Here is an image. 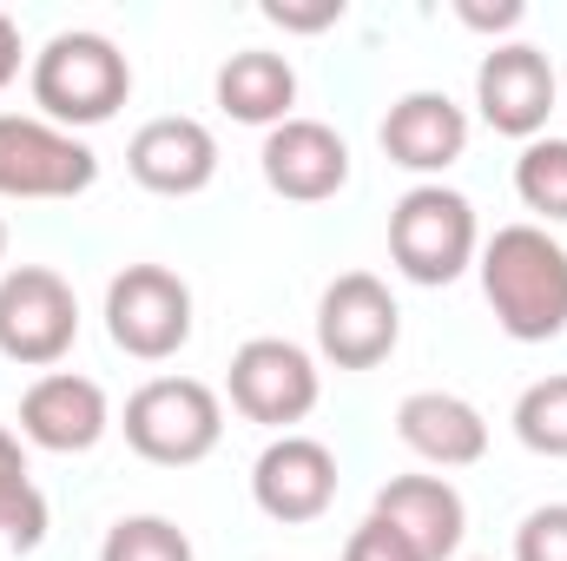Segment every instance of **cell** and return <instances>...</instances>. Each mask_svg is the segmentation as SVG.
Returning a JSON list of instances; mask_svg holds the SVG:
<instances>
[{"label": "cell", "mask_w": 567, "mask_h": 561, "mask_svg": "<svg viewBox=\"0 0 567 561\" xmlns=\"http://www.w3.org/2000/svg\"><path fill=\"white\" fill-rule=\"evenodd\" d=\"M482 297L515 344H548L567 330V245L548 225H502L482 258Z\"/></svg>", "instance_id": "6da1fadb"}, {"label": "cell", "mask_w": 567, "mask_h": 561, "mask_svg": "<svg viewBox=\"0 0 567 561\" xmlns=\"http://www.w3.org/2000/svg\"><path fill=\"white\" fill-rule=\"evenodd\" d=\"M33 106L40 120L80 133V126H106L126 100H133V60L106 40V33H86V27H66L53 33L40 53H33Z\"/></svg>", "instance_id": "7a4b0ae2"}, {"label": "cell", "mask_w": 567, "mask_h": 561, "mask_svg": "<svg viewBox=\"0 0 567 561\" xmlns=\"http://www.w3.org/2000/svg\"><path fill=\"white\" fill-rule=\"evenodd\" d=\"M482 258L475 205L449 185H410L390 212V265L410 284H455Z\"/></svg>", "instance_id": "3957f363"}, {"label": "cell", "mask_w": 567, "mask_h": 561, "mask_svg": "<svg viewBox=\"0 0 567 561\" xmlns=\"http://www.w3.org/2000/svg\"><path fill=\"white\" fill-rule=\"evenodd\" d=\"M126 442L158 469H192L218 449L225 436V404L198 377H152L126 397Z\"/></svg>", "instance_id": "277c9868"}, {"label": "cell", "mask_w": 567, "mask_h": 561, "mask_svg": "<svg viewBox=\"0 0 567 561\" xmlns=\"http://www.w3.org/2000/svg\"><path fill=\"white\" fill-rule=\"evenodd\" d=\"M100 178V152L40 120V113H0V198H80Z\"/></svg>", "instance_id": "5b68a950"}, {"label": "cell", "mask_w": 567, "mask_h": 561, "mask_svg": "<svg viewBox=\"0 0 567 561\" xmlns=\"http://www.w3.org/2000/svg\"><path fill=\"white\" fill-rule=\"evenodd\" d=\"M106 337L140 364L178 357L192 344V284L165 265H126L106 284Z\"/></svg>", "instance_id": "8992f818"}, {"label": "cell", "mask_w": 567, "mask_h": 561, "mask_svg": "<svg viewBox=\"0 0 567 561\" xmlns=\"http://www.w3.org/2000/svg\"><path fill=\"white\" fill-rule=\"evenodd\" d=\"M80 337V297L47 265H13L0 278V357L27 370H53Z\"/></svg>", "instance_id": "52a82bcc"}, {"label": "cell", "mask_w": 567, "mask_h": 561, "mask_svg": "<svg viewBox=\"0 0 567 561\" xmlns=\"http://www.w3.org/2000/svg\"><path fill=\"white\" fill-rule=\"evenodd\" d=\"M225 390H231V410H238V417L290 436V422H303L317 410L323 377H317V357H310L303 344H290V337H251V344L231 350Z\"/></svg>", "instance_id": "ba28073f"}, {"label": "cell", "mask_w": 567, "mask_h": 561, "mask_svg": "<svg viewBox=\"0 0 567 561\" xmlns=\"http://www.w3.org/2000/svg\"><path fill=\"white\" fill-rule=\"evenodd\" d=\"M396 344H403V310H396L383 278L343 272V278L323 284V297H317V350H323V364L377 370Z\"/></svg>", "instance_id": "9c48e42d"}, {"label": "cell", "mask_w": 567, "mask_h": 561, "mask_svg": "<svg viewBox=\"0 0 567 561\" xmlns=\"http://www.w3.org/2000/svg\"><path fill=\"white\" fill-rule=\"evenodd\" d=\"M475 106L482 120L502 133V140H542L555 106H561V86H555V60L528 40H502L482 53L475 67Z\"/></svg>", "instance_id": "30bf717a"}, {"label": "cell", "mask_w": 567, "mask_h": 561, "mask_svg": "<svg viewBox=\"0 0 567 561\" xmlns=\"http://www.w3.org/2000/svg\"><path fill=\"white\" fill-rule=\"evenodd\" d=\"M251 502L284 529H303V522L330 516V502H337V456H330V442L297 436V429L265 442V456L251 462Z\"/></svg>", "instance_id": "8fae6325"}, {"label": "cell", "mask_w": 567, "mask_h": 561, "mask_svg": "<svg viewBox=\"0 0 567 561\" xmlns=\"http://www.w3.org/2000/svg\"><path fill=\"white\" fill-rule=\"evenodd\" d=\"M113 429V404L93 377L80 370H47L27 384L20 397V436L33 449H53V456H86L100 436Z\"/></svg>", "instance_id": "7c38bea8"}, {"label": "cell", "mask_w": 567, "mask_h": 561, "mask_svg": "<svg viewBox=\"0 0 567 561\" xmlns=\"http://www.w3.org/2000/svg\"><path fill=\"white\" fill-rule=\"evenodd\" d=\"M265 185L290 198V205H323V198H337L343 185H350V145L337 126H323V120H284L265 133Z\"/></svg>", "instance_id": "4fadbf2b"}, {"label": "cell", "mask_w": 567, "mask_h": 561, "mask_svg": "<svg viewBox=\"0 0 567 561\" xmlns=\"http://www.w3.org/2000/svg\"><path fill=\"white\" fill-rule=\"evenodd\" d=\"M126 172L140 178L145 192H158V198H192V192H205L218 178V140L192 113L145 120L133 133V145H126Z\"/></svg>", "instance_id": "5bb4252c"}, {"label": "cell", "mask_w": 567, "mask_h": 561, "mask_svg": "<svg viewBox=\"0 0 567 561\" xmlns=\"http://www.w3.org/2000/svg\"><path fill=\"white\" fill-rule=\"evenodd\" d=\"M370 516L390 522L423 561H455L462 536H468V509H462L449 476H390L377 489Z\"/></svg>", "instance_id": "9a60e30c"}, {"label": "cell", "mask_w": 567, "mask_h": 561, "mask_svg": "<svg viewBox=\"0 0 567 561\" xmlns=\"http://www.w3.org/2000/svg\"><path fill=\"white\" fill-rule=\"evenodd\" d=\"M396 436L410 456H423L435 469H468L488 456V417L455 390H410L396 404Z\"/></svg>", "instance_id": "2e32d148"}, {"label": "cell", "mask_w": 567, "mask_h": 561, "mask_svg": "<svg viewBox=\"0 0 567 561\" xmlns=\"http://www.w3.org/2000/svg\"><path fill=\"white\" fill-rule=\"evenodd\" d=\"M383 152L403 172H449L468 152V113L449 93H403L383 113Z\"/></svg>", "instance_id": "e0dca14e"}, {"label": "cell", "mask_w": 567, "mask_h": 561, "mask_svg": "<svg viewBox=\"0 0 567 561\" xmlns=\"http://www.w3.org/2000/svg\"><path fill=\"white\" fill-rule=\"evenodd\" d=\"M218 106L238 120V126H284L290 106H297V67L284 53H265V47H245L218 67Z\"/></svg>", "instance_id": "ac0fdd59"}, {"label": "cell", "mask_w": 567, "mask_h": 561, "mask_svg": "<svg viewBox=\"0 0 567 561\" xmlns=\"http://www.w3.org/2000/svg\"><path fill=\"white\" fill-rule=\"evenodd\" d=\"M47 542V496L33 489L27 476V456H20V436L0 422V549L27 555Z\"/></svg>", "instance_id": "d6986e66"}, {"label": "cell", "mask_w": 567, "mask_h": 561, "mask_svg": "<svg viewBox=\"0 0 567 561\" xmlns=\"http://www.w3.org/2000/svg\"><path fill=\"white\" fill-rule=\"evenodd\" d=\"M515 192L535 218L567 225V140H528L515 159Z\"/></svg>", "instance_id": "ffe728a7"}, {"label": "cell", "mask_w": 567, "mask_h": 561, "mask_svg": "<svg viewBox=\"0 0 567 561\" xmlns=\"http://www.w3.org/2000/svg\"><path fill=\"white\" fill-rule=\"evenodd\" d=\"M515 436H522V449H535V456H567V370L561 377H542V384H528L522 397H515Z\"/></svg>", "instance_id": "44dd1931"}, {"label": "cell", "mask_w": 567, "mask_h": 561, "mask_svg": "<svg viewBox=\"0 0 567 561\" xmlns=\"http://www.w3.org/2000/svg\"><path fill=\"white\" fill-rule=\"evenodd\" d=\"M100 561H198L192 536L165 516H120L100 542Z\"/></svg>", "instance_id": "7402d4cb"}, {"label": "cell", "mask_w": 567, "mask_h": 561, "mask_svg": "<svg viewBox=\"0 0 567 561\" xmlns=\"http://www.w3.org/2000/svg\"><path fill=\"white\" fill-rule=\"evenodd\" d=\"M515 561H567V502H542L515 529Z\"/></svg>", "instance_id": "603a6c76"}, {"label": "cell", "mask_w": 567, "mask_h": 561, "mask_svg": "<svg viewBox=\"0 0 567 561\" xmlns=\"http://www.w3.org/2000/svg\"><path fill=\"white\" fill-rule=\"evenodd\" d=\"M343 561H423L390 522H377V516H363L357 529H350V542H343Z\"/></svg>", "instance_id": "cb8c5ba5"}, {"label": "cell", "mask_w": 567, "mask_h": 561, "mask_svg": "<svg viewBox=\"0 0 567 561\" xmlns=\"http://www.w3.org/2000/svg\"><path fill=\"white\" fill-rule=\"evenodd\" d=\"M265 20L284 27V33H323V27L343 20V0H317V7H303V0H265Z\"/></svg>", "instance_id": "d4e9b609"}, {"label": "cell", "mask_w": 567, "mask_h": 561, "mask_svg": "<svg viewBox=\"0 0 567 561\" xmlns=\"http://www.w3.org/2000/svg\"><path fill=\"white\" fill-rule=\"evenodd\" d=\"M455 20H462V27H475V33H508V27H522V20H528V7H522V0H495V7H488V0H462V7H455Z\"/></svg>", "instance_id": "484cf974"}, {"label": "cell", "mask_w": 567, "mask_h": 561, "mask_svg": "<svg viewBox=\"0 0 567 561\" xmlns=\"http://www.w3.org/2000/svg\"><path fill=\"white\" fill-rule=\"evenodd\" d=\"M20 80V27H13V13H0V93Z\"/></svg>", "instance_id": "4316f807"}, {"label": "cell", "mask_w": 567, "mask_h": 561, "mask_svg": "<svg viewBox=\"0 0 567 561\" xmlns=\"http://www.w3.org/2000/svg\"><path fill=\"white\" fill-rule=\"evenodd\" d=\"M0 265H7V218H0ZM0 278H7V272H0Z\"/></svg>", "instance_id": "83f0119b"}]
</instances>
